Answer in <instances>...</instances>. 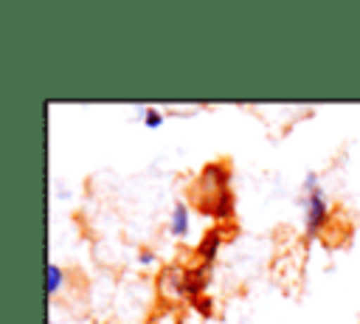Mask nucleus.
Instances as JSON below:
<instances>
[{
  "label": "nucleus",
  "mask_w": 360,
  "mask_h": 324,
  "mask_svg": "<svg viewBox=\"0 0 360 324\" xmlns=\"http://www.w3.org/2000/svg\"><path fill=\"white\" fill-rule=\"evenodd\" d=\"M321 217H323V203H321V194L315 192V194L309 197V228H312V231L321 225Z\"/></svg>",
  "instance_id": "f257e3e1"
},
{
  "label": "nucleus",
  "mask_w": 360,
  "mask_h": 324,
  "mask_svg": "<svg viewBox=\"0 0 360 324\" xmlns=\"http://www.w3.org/2000/svg\"><path fill=\"white\" fill-rule=\"evenodd\" d=\"M172 231L174 234H183L186 231V208L183 206H177L174 214H172Z\"/></svg>",
  "instance_id": "f03ea898"
},
{
  "label": "nucleus",
  "mask_w": 360,
  "mask_h": 324,
  "mask_svg": "<svg viewBox=\"0 0 360 324\" xmlns=\"http://www.w3.org/2000/svg\"><path fill=\"white\" fill-rule=\"evenodd\" d=\"M59 282H62V270H59L56 265H51V268H48V290L56 293V290H59Z\"/></svg>",
  "instance_id": "7ed1b4c3"
}]
</instances>
